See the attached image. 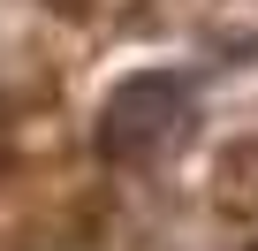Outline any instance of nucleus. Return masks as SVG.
<instances>
[{
    "mask_svg": "<svg viewBox=\"0 0 258 251\" xmlns=\"http://www.w3.org/2000/svg\"><path fill=\"white\" fill-rule=\"evenodd\" d=\"M190 130H198V84L182 69H145V76L114 84V99L99 107L91 145H99L106 168H152L175 145H190Z\"/></svg>",
    "mask_w": 258,
    "mask_h": 251,
    "instance_id": "f257e3e1",
    "label": "nucleus"
}]
</instances>
